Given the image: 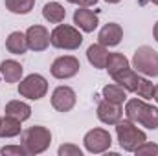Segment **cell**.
<instances>
[{
	"label": "cell",
	"mask_w": 158,
	"mask_h": 156,
	"mask_svg": "<svg viewBox=\"0 0 158 156\" xmlns=\"http://www.w3.org/2000/svg\"><path fill=\"white\" fill-rule=\"evenodd\" d=\"M125 114L132 123H138L151 130L158 129V109L147 105L143 99H129L125 105Z\"/></svg>",
	"instance_id": "6da1fadb"
},
{
	"label": "cell",
	"mask_w": 158,
	"mask_h": 156,
	"mask_svg": "<svg viewBox=\"0 0 158 156\" xmlns=\"http://www.w3.org/2000/svg\"><path fill=\"white\" fill-rule=\"evenodd\" d=\"M116 136H118L119 147L127 153H134L136 147H140L143 142H147L145 132L140 130L131 119H125V121L119 119L116 123Z\"/></svg>",
	"instance_id": "7a4b0ae2"
},
{
	"label": "cell",
	"mask_w": 158,
	"mask_h": 156,
	"mask_svg": "<svg viewBox=\"0 0 158 156\" xmlns=\"http://www.w3.org/2000/svg\"><path fill=\"white\" fill-rule=\"evenodd\" d=\"M20 140H22V147H24L26 154H40L50 147L52 132L42 125H33L22 134Z\"/></svg>",
	"instance_id": "3957f363"
},
{
	"label": "cell",
	"mask_w": 158,
	"mask_h": 156,
	"mask_svg": "<svg viewBox=\"0 0 158 156\" xmlns=\"http://www.w3.org/2000/svg\"><path fill=\"white\" fill-rule=\"evenodd\" d=\"M83 42V35L77 28L68 24H59L50 33V44L59 50H77Z\"/></svg>",
	"instance_id": "277c9868"
},
{
	"label": "cell",
	"mask_w": 158,
	"mask_h": 156,
	"mask_svg": "<svg viewBox=\"0 0 158 156\" xmlns=\"http://www.w3.org/2000/svg\"><path fill=\"white\" fill-rule=\"evenodd\" d=\"M132 66L138 74H143L147 77H158V51L151 46H140L134 51Z\"/></svg>",
	"instance_id": "5b68a950"
},
{
	"label": "cell",
	"mask_w": 158,
	"mask_h": 156,
	"mask_svg": "<svg viewBox=\"0 0 158 156\" xmlns=\"http://www.w3.org/2000/svg\"><path fill=\"white\" fill-rule=\"evenodd\" d=\"M48 92V81L40 74H30L19 83V94L22 97H28L31 101L42 99Z\"/></svg>",
	"instance_id": "8992f818"
},
{
	"label": "cell",
	"mask_w": 158,
	"mask_h": 156,
	"mask_svg": "<svg viewBox=\"0 0 158 156\" xmlns=\"http://www.w3.org/2000/svg\"><path fill=\"white\" fill-rule=\"evenodd\" d=\"M83 143H85V149L88 153L99 154V153H105L107 149H110L112 138H110L109 130H105V129H92L85 134Z\"/></svg>",
	"instance_id": "52a82bcc"
},
{
	"label": "cell",
	"mask_w": 158,
	"mask_h": 156,
	"mask_svg": "<svg viewBox=\"0 0 158 156\" xmlns=\"http://www.w3.org/2000/svg\"><path fill=\"white\" fill-rule=\"evenodd\" d=\"M79 68H81L79 59H76L74 55H63L53 61L50 72L55 79H70L79 72Z\"/></svg>",
	"instance_id": "ba28073f"
},
{
	"label": "cell",
	"mask_w": 158,
	"mask_h": 156,
	"mask_svg": "<svg viewBox=\"0 0 158 156\" xmlns=\"http://www.w3.org/2000/svg\"><path fill=\"white\" fill-rule=\"evenodd\" d=\"M77 96L70 86H57L52 94V107L57 112H68L76 107Z\"/></svg>",
	"instance_id": "9c48e42d"
},
{
	"label": "cell",
	"mask_w": 158,
	"mask_h": 156,
	"mask_svg": "<svg viewBox=\"0 0 158 156\" xmlns=\"http://www.w3.org/2000/svg\"><path fill=\"white\" fill-rule=\"evenodd\" d=\"M28 48L33 51H44L50 46V33L44 26H31L26 31Z\"/></svg>",
	"instance_id": "30bf717a"
},
{
	"label": "cell",
	"mask_w": 158,
	"mask_h": 156,
	"mask_svg": "<svg viewBox=\"0 0 158 156\" xmlns=\"http://www.w3.org/2000/svg\"><path fill=\"white\" fill-rule=\"evenodd\" d=\"M121 116H123L121 105L112 103V101H107V99L99 101V105H98V117H99L101 123H105V125H116L121 119Z\"/></svg>",
	"instance_id": "8fae6325"
},
{
	"label": "cell",
	"mask_w": 158,
	"mask_h": 156,
	"mask_svg": "<svg viewBox=\"0 0 158 156\" xmlns=\"http://www.w3.org/2000/svg\"><path fill=\"white\" fill-rule=\"evenodd\" d=\"M74 24L77 26L79 30H83L85 33H90V31H94L98 28L99 17L94 11L86 9V7H79V9H76V13H74Z\"/></svg>",
	"instance_id": "7c38bea8"
},
{
	"label": "cell",
	"mask_w": 158,
	"mask_h": 156,
	"mask_svg": "<svg viewBox=\"0 0 158 156\" xmlns=\"http://www.w3.org/2000/svg\"><path fill=\"white\" fill-rule=\"evenodd\" d=\"M121 39H123V30H121V26L116 24V22L105 24L101 28L99 35H98L99 44H103V46H118L119 42H121Z\"/></svg>",
	"instance_id": "4fadbf2b"
},
{
	"label": "cell",
	"mask_w": 158,
	"mask_h": 156,
	"mask_svg": "<svg viewBox=\"0 0 158 156\" xmlns=\"http://www.w3.org/2000/svg\"><path fill=\"white\" fill-rule=\"evenodd\" d=\"M86 57H88V63H90L94 68H105V66H107V59H109L107 46H103V44H99V42L88 46Z\"/></svg>",
	"instance_id": "5bb4252c"
},
{
	"label": "cell",
	"mask_w": 158,
	"mask_h": 156,
	"mask_svg": "<svg viewBox=\"0 0 158 156\" xmlns=\"http://www.w3.org/2000/svg\"><path fill=\"white\" fill-rule=\"evenodd\" d=\"M0 74L6 79V83H19L22 77V66H20V63L7 59V61L0 63Z\"/></svg>",
	"instance_id": "9a60e30c"
},
{
	"label": "cell",
	"mask_w": 158,
	"mask_h": 156,
	"mask_svg": "<svg viewBox=\"0 0 158 156\" xmlns=\"http://www.w3.org/2000/svg\"><path fill=\"white\" fill-rule=\"evenodd\" d=\"M6 48H7V51L13 53V55H22V53H26V50H28L26 33H20V31L9 33V37L6 39Z\"/></svg>",
	"instance_id": "2e32d148"
},
{
	"label": "cell",
	"mask_w": 158,
	"mask_h": 156,
	"mask_svg": "<svg viewBox=\"0 0 158 156\" xmlns=\"http://www.w3.org/2000/svg\"><path fill=\"white\" fill-rule=\"evenodd\" d=\"M6 116H11L19 121H26L28 117L31 116V107L24 101H9L6 105Z\"/></svg>",
	"instance_id": "e0dca14e"
},
{
	"label": "cell",
	"mask_w": 158,
	"mask_h": 156,
	"mask_svg": "<svg viewBox=\"0 0 158 156\" xmlns=\"http://www.w3.org/2000/svg\"><path fill=\"white\" fill-rule=\"evenodd\" d=\"M42 17L52 24H61L64 20V17H66V9L59 2H48L42 7Z\"/></svg>",
	"instance_id": "ac0fdd59"
},
{
	"label": "cell",
	"mask_w": 158,
	"mask_h": 156,
	"mask_svg": "<svg viewBox=\"0 0 158 156\" xmlns=\"http://www.w3.org/2000/svg\"><path fill=\"white\" fill-rule=\"evenodd\" d=\"M112 79L118 83L119 86H123L127 92H134L136 86H138L140 76H138V72H134V70H131V68H125V70H121L119 74H116Z\"/></svg>",
	"instance_id": "d6986e66"
},
{
	"label": "cell",
	"mask_w": 158,
	"mask_h": 156,
	"mask_svg": "<svg viewBox=\"0 0 158 156\" xmlns=\"http://www.w3.org/2000/svg\"><path fill=\"white\" fill-rule=\"evenodd\" d=\"M22 121L15 119L11 116H6L0 123V138H15L22 132V127H20Z\"/></svg>",
	"instance_id": "ffe728a7"
},
{
	"label": "cell",
	"mask_w": 158,
	"mask_h": 156,
	"mask_svg": "<svg viewBox=\"0 0 158 156\" xmlns=\"http://www.w3.org/2000/svg\"><path fill=\"white\" fill-rule=\"evenodd\" d=\"M129 68V61L123 53H109V59H107V66L105 70L110 74V77H114L116 74H119L121 70Z\"/></svg>",
	"instance_id": "44dd1931"
},
{
	"label": "cell",
	"mask_w": 158,
	"mask_h": 156,
	"mask_svg": "<svg viewBox=\"0 0 158 156\" xmlns=\"http://www.w3.org/2000/svg\"><path fill=\"white\" fill-rule=\"evenodd\" d=\"M103 99L123 105V101L127 99V90L123 86H119V84H107L103 88Z\"/></svg>",
	"instance_id": "7402d4cb"
},
{
	"label": "cell",
	"mask_w": 158,
	"mask_h": 156,
	"mask_svg": "<svg viewBox=\"0 0 158 156\" xmlns=\"http://www.w3.org/2000/svg\"><path fill=\"white\" fill-rule=\"evenodd\" d=\"M35 0H6V7L15 15H26L33 9Z\"/></svg>",
	"instance_id": "603a6c76"
},
{
	"label": "cell",
	"mask_w": 158,
	"mask_h": 156,
	"mask_svg": "<svg viewBox=\"0 0 158 156\" xmlns=\"http://www.w3.org/2000/svg\"><path fill=\"white\" fill-rule=\"evenodd\" d=\"M153 92H155V84L145 77H140L138 81V86L134 90V94H138L142 99H151L153 97Z\"/></svg>",
	"instance_id": "cb8c5ba5"
},
{
	"label": "cell",
	"mask_w": 158,
	"mask_h": 156,
	"mask_svg": "<svg viewBox=\"0 0 158 156\" xmlns=\"http://www.w3.org/2000/svg\"><path fill=\"white\" fill-rule=\"evenodd\" d=\"M134 154L136 156H158V145L156 143H151V142H143L140 147L134 149Z\"/></svg>",
	"instance_id": "d4e9b609"
},
{
	"label": "cell",
	"mask_w": 158,
	"mask_h": 156,
	"mask_svg": "<svg viewBox=\"0 0 158 156\" xmlns=\"http://www.w3.org/2000/svg\"><path fill=\"white\" fill-rule=\"evenodd\" d=\"M57 153H59V156H81V154H83V151L79 149L77 145H72V143L61 145Z\"/></svg>",
	"instance_id": "484cf974"
},
{
	"label": "cell",
	"mask_w": 158,
	"mask_h": 156,
	"mask_svg": "<svg viewBox=\"0 0 158 156\" xmlns=\"http://www.w3.org/2000/svg\"><path fill=\"white\" fill-rule=\"evenodd\" d=\"M0 153L4 156H24L26 154V151H24L22 145H6Z\"/></svg>",
	"instance_id": "4316f807"
},
{
	"label": "cell",
	"mask_w": 158,
	"mask_h": 156,
	"mask_svg": "<svg viewBox=\"0 0 158 156\" xmlns=\"http://www.w3.org/2000/svg\"><path fill=\"white\" fill-rule=\"evenodd\" d=\"M70 4H77L79 7H90V6H96L98 0H66Z\"/></svg>",
	"instance_id": "83f0119b"
},
{
	"label": "cell",
	"mask_w": 158,
	"mask_h": 156,
	"mask_svg": "<svg viewBox=\"0 0 158 156\" xmlns=\"http://www.w3.org/2000/svg\"><path fill=\"white\" fill-rule=\"evenodd\" d=\"M153 99H155V101L158 103V84L155 86V92H153Z\"/></svg>",
	"instance_id": "f1b7e54d"
},
{
	"label": "cell",
	"mask_w": 158,
	"mask_h": 156,
	"mask_svg": "<svg viewBox=\"0 0 158 156\" xmlns=\"http://www.w3.org/2000/svg\"><path fill=\"white\" fill-rule=\"evenodd\" d=\"M153 35H155V39H156V42H158V22L155 24V30H153Z\"/></svg>",
	"instance_id": "f546056e"
},
{
	"label": "cell",
	"mask_w": 158,
	"mask_h": 156,
	"mask_svg": "<svg viewBox=\"0 0 158 156\" xmlns=\"http://www.w3.org/2000/svg\"><path fill=\"white\" fill-rule=\"evenodd\" d=\"M105 2H109V4H118V2H121V0H105Z\"/></svg>",
	"instance_id": "4dcf8cb0"
},
{
	"label": "cell",
	"mask_w": 158,
	"mask_h": 156,
	"mask_svg": "<svg viewBox=\"0 0 158 156\" xmlns=\"http://www.w3.org/2000/svg\"><path fill=\"white\" fill-rule=\"evenodd\" d=\"M151 2H153V4H156V6H158V0H151Z\"/></svg>",
	"instance_id": "1f68e13d"
},
{
	"label": "cell",
	"mask_w": 158,
	"mask_h": 156,
	"mask_svg": "<svg viewBox=\"0 0 158 156\" xmlns=\"http://www.w3.org/2000/svg\"><path fill=\"white\" fill-rule=\"evenodd\" d=\"M0 123H2V117H0Z\"/></svg>",
	"instance_id": "d6a6232c"
}]
</instances>
